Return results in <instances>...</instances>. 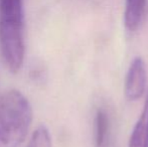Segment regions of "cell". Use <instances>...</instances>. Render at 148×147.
I'll use <instances>...</instances> for the list:
<instances>
[{
	"label": "cell",
	"mask_w": 148,
	"mask_h": 147,
	"mask_svg": "<svg viewBox=\"0 0 148 147\" xmlns=\"http://www.w3.org/2000/svg\"><path fill=\"white\" fill-rule=\"evenodd\" d=\"M32 120L27 98L17 90L0 97V147H17L24 140Z\"/></svg>",
	"instance_id": "cell-2"
},
{
	"label": "cell",
	"mask_w": 148,
	"mask_h": 147,
	"mask_svg": "<svg viewBox=\"0 0 148 147\" xmlns=\"http://www.w3.org/2000/svg\"><path fill=\"white\" fill-rule=\"evenodd\" d=\"M147 0H126L124 12V23L129 31L139 28L145 15Z\"/></svg>",
	"instance_id": "cell-5"
},
{
	"label": "cell",
	"mask_w": 148,
	"mask_h": 147,
	"mask_svg": "<svg viewBox=\"0 0 148 147\" xmlns=\"http://www.w3.org/2000/svg\"><path fill=\"white\" fill-rule=\"evenodd\" d=\"M110 119L103 108L98 109L95 117V143L96 147H106L109 141Z\"/></svg>",
	"instance_id": "cell-6"
},
{
	"label": "cell",
	"mask_w": 148,
	"mask_h": 147,
	"mask_svg": "<svg viewBox=\"0 0 148 147\" xmlns=\"http://www.w3.org/2000/svg\"><path fill=\"white\" fill-rule=\"evenodd\" d=\"M24 51L22 0H0V53L10 72L20 70Z\"/></svg>",
	"instance_id": "cell-1"
},
{
	"label": "cell",
	"mask_w": 148,
	"mask_h": 147,
	"mask_svg": "<svg viewBox=\"0 0 148 147\" xmlns=\"http://www.w3.org/2000/svg\"><path fill=\"white\" fill-rule=\"evenodd\" d=\"M147 74L144 59L141 57H135L132 59L125 79L124 93L129 101L139 100L146 92Z\"/></svg>",
	"instance_id": "cell-3"
},
{
	"label": "cell",
	"mask_w": 148,
	"mask_h": 147,
	"mask_svg": "<svg viewBox=\"0 0 148 147\" xmlns=\"http://www.w3.org/2000/svg\"><path fill=\"white\" fill-rule=\"evenodd\" d=\"M128 147H148V90L143 109L129 138Z\"/></svg>",
	"instance_id": "cell-4"
}]
</instances>
